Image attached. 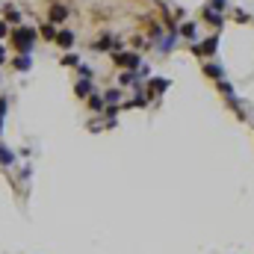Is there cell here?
<instances>
[{
    "instance_id": "16",
    "label": "cell",
    "mask_w": 254,
    "mask_h": 254,
    "mask_svg": "<svg viewBox=\"0 0 254 254\" xmlns=\"http://www.w3.org/2000/svg\"><path fill=\"white\" fill-rule=\"evenodd\" d=\"M86 106H89V113H95V116H103V95H98V92H92L89 98H86Z\"/></svg>"
},
{
    "instance_id": "10",
    "label": "cell",
    "mask_w": 254,
    "mask_h": 254,
    "mask_svg": "<svg viewBox=\"0 0 254 254\" xmlns=\"http://www.w3.org/2000/svg\"><path fill=\"white\" fill-rule=\"evenodd\" d=\"M68 15H71V9H68L65 3H51V9H48V24L62 27V24L68 21Z\"/></svg>"
},
{
    "instance_id": "18",
    "label": "cell",
    "mask_w": 254,
    "mask_h": 254,
    "mask_svg": "<svg viewBox=\"0 0 254 254\" xmlns=\"http://www.w3.org/2000/svg\"><path fill=\"white\" fill-rule=\"evenodd\" d=\"M80 62H83V59H80V56H77L74 51H65V53L59 56V65H65V68H77Z\"/></svg>"
},
{
    "instance_id": "13",
    "label": "cell",
    "mask_w": 254,
    "mask_h": 254,
    "mask_svg": "<svg viewBox=\"0 0 254 254\" xmlns=\"http://www.w3.org/2000/svg\"><path fill=\"white\" fill-rule=\"evenodd\" d=\"M177 42H180V33H166V35H163V42H157L154 48L166 56V53H171V51L177 48Z\"/></svg>"
},
{
    "instance_id": "19",
    "label": "cell",
    "mask_w": 254,
    "mask_h": 254,
    "mask_svg": "<svg viewBox=\"0 0 254 254\" xmlns=\"http://www.w3.org/2000/svg\"><path fill=\"white\" fill-rule=\"evenodd\" d=\"M56 30H59V27H53V24H42V27H39V39L56 42Z\"/></svg>"
},
{
    "instance_id": "12",
    "label": "cell",
    "mask_w": 254,
    "mask_h": 254,
    "mask_svg": "<svg viewBox=\"0 0 254 254\" xmlns=\"http://www.w3.org/2000/svg\"><path fill=\"white\" fill-rule=\"evenodd\" d=\"M163 35H166V24H160V21H148V33H145V39H148L151 48H154L157 42H163Z\"/></svg>"
},
{
    "instance_id": "21",
    "label": "cell",
    "mask_w": 254,
    "mask_h": 254,
    "mask_svg": "<svg viewBox=\"0 0 254 254\" xmlns=\"http://www.w3.org/2000/svg\"><path fill=\"white\" fill-rule=\"evenodd\" d=\"M207 6H210V9H216V12H222V15H228V12H231V3H228V0H207Z\"/></svg>"
},
{
    "instance_id": "1",
    "label": "cell",
    "mask_w": 254,
    "mask_h": 254,
    "mask_svg": "<svg viewBox=\"0 0 254 254\" xmlns=\"http://www.w3.org/2000/svg\"><path fill=\"white\" fill-rule=\"evenodd\" d=\"M35 42H39V27L21 24V27H12V33H9V48L15 53H33Z\"/></svg>"
},
{
    "instance_id": "20",
    "label": "cell",
    "mask_w": 254,
    "mask_h": 254,
    "mask_svg": "<svg viewBox=\"0 0 254 254\" xmlns=\"http://www.w3.org/2000/svg\"><path fill=\"white\" fill-rule=\"evenodd\" d=\"M231 21H234V24H248V21H251V12H248V9H234V6H231Z\"/></svg>"
},
{
    "instance_id": "11",
    "label": "cell",
    "mask_w": 254,
    "mask_h": 254,
    "mask_svg": "<svg viewBox=\"0 0 254 254\" xmlns=\"http://www.w3.org/2000/svg\"><path fill=\"white\" fill-rule=\"evenodd\" d=\"M177 33H180V39H186L189 45L201 39V27H198V21H180Z\"/></svg>"
},
{
    "instance_id": "17",
    "label": "cell",
    "mask_w": 254,
    "mask_h": 254,
    "mask_svg": "<svg viewBox=\"0 0 254 254\" xmlns=\"http://www.w3.org/2000/svg\"><path fill=\"white\" fill-rule=\"evenodd\" d=\"M121 101H124V89H119V86L103 92V103H121Z\"/></svg>"
},
{
    "instance_id": "6",
    "label": "cell",
    "mask_w": 254,
    "mask_h": 254,
    "mask_svg": "<svg viewBox=\"0 0 254 254\" xmlns=\"http://www.w3.org/2000/svg\"><path fill=\"white\" fill-rule=\"evenodd\" d=\"M201 21H204V24H210L216 33H222V30H225V15H222V12H216V9H210L207 3L201 6Z\"/></svg>"
},
{
    "instance_id": "14",
    "label": "cell",
    "mask_w": 254,
    "mask_h": 254,
    "mask_svg": "<svg viewBox=\"0 0 254 254\" xmlns=\"http://www.w3.org/2000/svg\"><path fill=\"white\" fill-rule=\"evenodd\" d=\"M9 65H12V71H18V74H27V71L33 68V56L30 53H18V56L9 59Z\"/></svg>"
},
{
    "instance_id": "8",
    "label": "cell",
    "mask_w": 254,
    "mask_h": 254,
    "mask_svg": "<svg viewBox=\"0 0 254 254\" xmlns=\"http://www.w3.org/2000/svg\"><path fill=\"white\" fill-rule=\"evenodd\" d=\"M0 18H3L9 27H21L24 24V12L15 3H3V6H0Z\"/></svg>"
},
{
    "instance_id": "7",
    "label": "cell",
    "mask_w": 254,
    "mask_h": 254,
    "mask_svg": "<svg viewBox=\"0 0 254 254\" xmlns=\"http://www.w3.org/2000/svg\"><path fill=\"white\" fill-rule=\"evenodd\" d=\"M201 74L219 83V80H225V77H228V71H225V65H222V62H216V59H207V62L201 65Z\"/></svg>"
},
{
    "instance_id": "26",
    "label": "cell",
    "mask_w": 254,
    "mask_h": 254,
    "mask_svg": "<svg viewBox=\"0 0 254 254\" xmlns=\"http://www.w3.org/2000/svg\"><path fill=\"white\" fill-rule=\"evenodd\" d=\"M6 110H9V98L3 95V98H0V116H6Z\"/></svg>"
},
{
    "instance_id": "4",
    "label": "cell",
    "mask_w": 254,
    "mask_h": 254,
    "mask_svg": "<svg viewBox=\"0 0 254 254\" xmlns=\"http://www.w3.org/2000/svg\"><path fill=\"white\" fill-rule=\"evenodd\" d=\"M92 51H95V53H113V51H121V35L113 33V30H103L98 39L92 42Z\"/></svg>"
},
{
    "instance_id": "9",
    "label": "cell",
    "mask_w": 254,
    "mask_h": 254,
    "mask_svg": "<svg viewBox=\"0 0 254 254\" xmlns=\"http://www.w3.org/2000/svg\"><path fill=\"white\" fill-rule=\"evenodd\" d=\"M59 51H71V48H74L77 45V33L74 30H68V27H59L56 30V42H53Z\"/></svg>"
},
{
    "instance_id": "24",
    "label": "cell",
    "mask_w": 254,
    "mask_h": 254,
    "mask_svg": "<svg viewBox=\"0 0 254 254\" xmlns=\"http://www.w3.org/2000/svg\"><path fill=\"white\" fill-rule=\"evenodd\" d=\"M9 33H12V27H9L3 18H0V42H3V39H9Z\"/></svg>"
},
{
    "instance_id": "23",
    "label": "cell",
    "mask_w": 254,
    "mask_h": 254,
    "mask_svg": "<svg viewBox=\"0 0 254 254\" xmlns=\"http://www.w3.org/2000/svg\"><path fill=\"white\" fill-rule=\"evenodd\" d=\"M77 77H89V80H92V77H95V71H92V65L80 62V65H77Z\"/></svg>"
},
{
    "instance_id": "5",
    "label": "cell",
    "mask_w": 254,
    "mask_h": 254,
    "mask_svg": "<svg viewBox=\"0 0 254 254\" xmlns=\"http://www.w3.org/2000/svg\"><path fill=\"white\" fill-rule=\"evenodd\" d=\"M171 89V80L169 77H151L148 83H145V95H148V101H157L160 95H166Z\"/></svg>"
},
{
    "instance_id": "15",
    "label": "cell",
    "mask_w": 254,
    "mask_h": 254,
    "mask_svg": "<svg viewBox=\"0 0 254 254\" xmlns=\"http://www.w3.org/2000/svg\"><path fill=\"white\" fill-rule=\"evenodd\" d=\"M92 92H95L92 80H89V77H77V83H74V95H77L80 101H86V98H89Z\"/></svg>"
},
{
    "instance_id": "27",
    "label": "cell",
    "mask_w": 254,
    "mask_h": 254,
    "mask_svg": "<svg viewBox=\"0 0 254 254\" xmlns=\"http://www.w3.org/2000/svg\"><path fill=\"white\" fill-rule=\"evenodd\" d=\"M0 133H3V116H0Z\"/></svg>"
},
{
    "instance_id": "2",
    "label": "cell",
    "mask_w": 254,
    "mask_h": 254,
    "mask_svg": "<svg viewBox=\"0 0 254 254\" xmlns=\"http://www.w3.org/2000/svg\"><path fill=\"white\" fill-rule=\"evenodd\" d=\"M219 45H222V33H210L207 39H198L189 45V53L198 56V59H213L219 53Z\"/></svg>"
},
{
    "instance_id": "25",
    "label": "cell",
    "mask_w": 254,
    "mask_h": 254,
    "mask_svg": "<svg viewBox=\"0 0 254 254\" xmlns=\"http://www.w3.org/2000/svg\"><path fill=\"white\" fill-rule=\"evenodd\" d=\"M171 15H174V21H177V24H180V21H186V9H184V6H174V12H171Z\"/></svg>"
},
{
    "instance_id": "22",
    "label": "cell",
    "mask_w": 254,
    "mask_h": 254,
    "mask_svg": "<svg viewBox=\"0 0 254 254\" xmlns=\"http://www.w3.org/2000/svg\"><path fill=\"white\" fill-rule=\"evenodd\" d=\"M15 163V154L12 148H6V145H0V166H12Z\"/></svg>"
},
{
    "instance_id": "3",
    "label": "cell",
    "mask_w": 254,
    "mask_h": 254,
    "mask_svg": "<svg viewBox=\"0 0 254 254\" xmlns=\"http://www.w3.org/2000/svg\"><path fill=\"white\" fill-rule=\"evenodd\" d=\"M110 59H113V65H119L121 71H139V65L145 62L139 51H113Z\"/></svg>"
}]
</instances>
